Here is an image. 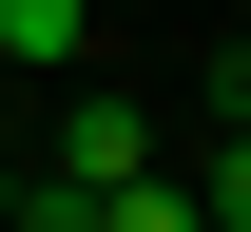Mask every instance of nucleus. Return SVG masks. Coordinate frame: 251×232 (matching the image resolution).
<instances>
[{
    "label": "nucleus",
    "mask_w": 251,
    "mask_h": 232,
    "mask_svg": "<svg viewBox=\"0 0 251 232\" xmlns=\"http://www.w3.org/2000/svg\"><path fill=\"white\" fill-rule=\"evenodd\" d=\"M39 174H58V194H116V174H155V116H135V97H77Z\"/></svg>",
    "instance_id": "obj_1"
},
{
    "label": "nucleus",
    "mask_w": 251,
    "mask_h": 232,
    "mask_svg": "<svg viewBox=\"0 0 251 232\" xmlns=\"http://www.w3.org/2000/svg\"><path fill=\"white\" fill-rule=\"evenodd\" d=\"M77 39H97L77 0H0V77H77Z\"/></svg>",
    "instance_id": "obj_2"
},
{
    "label": "nucleus",
    "mask_w": 251,
    "mask_h": 232,
    "mask_svg": "<svg viewBox=\"0 0 251 232\" xmlns=\"http://www.w3.org/2000/svg\"><path fill=\"white\" fill-rule=\"evenodd\" d=\"M0 174H20V97H0Z\"/></svg>",
    "instance_id": "obj_4"
},
{
    "label": "nucleus",
    "mask_w": 251,
    "mask_h": 232,
    "mask_svg": "<svg viewBox=\"0 0 251 232\" xmlns=\"http://www.w3.org/2000/svg\"><path fill=\"white\" fill-rule=\"evenodd\" d=\"M97 232H213V213H193V174H116V194H97Z\"/></svg>",
    "instance_id": "obj_3"
}]
</instances>
